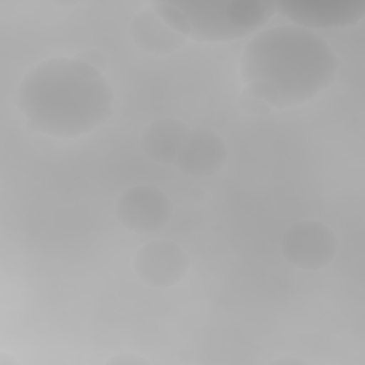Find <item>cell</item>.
<instances>
[{"label":"cell","instance_id":"obj_1","mask_svg":"<svg viewBox=\"0 0 365 365\" xmlns=\"http://www.w3.org/2000/svg\"><path fill=\"white\" fill-rule=\"evenodd\" d=\"M338 68L331 46L315 31L292 23L257 33L240 60L245 91L268 108L311 101L334 81Z\"/></svg>","mask_w":365,"mask_h":365},{"label":"cell","instance_id":"obj_2","mask_svg":"<svg viewBox=\"0 0 365 365\" xmlns=\"http://www.w3.org/2000/svg\"><path fill=\"white\" fill-rule=\"evenodd\" d=\"M114 94L100 68L83 57H51L20 81L16 104L31 131L78 137L113 113Z\"/></svg>","mask_w":365,"mask_h":365},{"label":"cell","instance_id":"obj_3","mask_svg":"<svg viewBox=\"0 0 365 365\" xmlns=\"http://www.w3.org/2000/svg\"><path fill=\"white\" fill-rule=\"evenodd\" d=\"M151 9L182 37L201 43L242 38L277 11L275 3L262 0L155 1Z\"/></svg>","mask_w":365,"mask_h":365},{"label":"cell","instance_id":"obj_4","mask_svg":"<svg viewBox=\"0 0 365 365\" xmlns=\"http://www.w3.org/2000/svg\"><path fill=\"white\" fill-rule=\"evenodd\" d=\"M338 241L331 228L319 221H301L289 225L281 240V252L294 267L319 269L336 254Z\"/></svg>","mask_w":365,"mask_h":365},{"label":"cell","instance_id":"obj_5","mask_svg":"<svg viewBox=\"0 0 365 365\" xmlns=\"http://www.w3.org/2000/svg\"><path fill=\"white\" fill-rule=\"evenodd\" d=\"M275 9L292 24L314 31L356 24L365 16V0H284Z\"/></svg>","mask_w":365,"mask_h":365},{"label":"cell","instance_id":"obj_6","mask_svg":"<svg viewBox=\"0 0 365 365\" xmlns=\"http://www.w3.org/2000/svg\"><path fill=\"white\" fill-rule=\"evenodd\" d=\"M173 205L167 194L151 185H135L124 191L115 202L118 221L135 232H154L171 217Z\"/></svg>","mask_w":365,"mask_h":365},{"label":"cell","instance_id":"obj_7","mask_svg":"<svg viewBox=\"0 0 365 365\" xmlns=\"http://www.w3.org/2000/svg\"><path fill=\"white\" fill-rule=\"evenodd\" d=\"M134 269L150 287H173L185 277L188 258L184 250L171 241H153L135 254Z\"/></svg>","mask_w":365,"mask_h":365},{"label":"cell","instance_id":"obj_8","mask_svg":"<svg viewBox=\"0 0 365 365\" xmlns=\"http://www.w3.org/2000/svg\"><path fill=\"white\" fill-rule=\"evenodd\" d=\"M227 160V147L222 138L205 128L188 131V135L175 160V165L188 175L207 177L218 173Z\"/></svg>","mask_w":365,"mask_h":365},{"label":"cell","instance_id":"obj_9","mask_svg":"<svg viewBox=\"0 0 365 365\" xmlns=\"http://www.w3.org/2000/svg\"><path fill=\"white\" fill-rule=\"evenodd\" d=\"M188 131L185 124L177 120H157L148 124L143 131V150L154 161L165 164L175 163Z\"/></svg>","mask_w":365,"mask_h":365},{"label":"cell","instance_id":"obj_10","mask_svg":"<svg viewBox=\"0 0 365 365\" xmlns=\"http://www.w3.org/2000/svg\"><path fill=\"white\" fill-rule=\"evenodd\" d=\"M130 33L140 48L155 54L174 51L185 41V37L173 30L153 9L134 17Z\"/></svg>","mask_w":365,"mask_h":365},{"label":"cell","instance_id":"obj_11","mask_svg":"<svg viewBox=\"0 0 365 365\" xmlns=\"http://www.w3.org/2000/svg\"><path fill=\"white\" fill-rule=\"evenodd\" d=\"M107 365H148V361L141 358V356H137V355H133V354H118L113 358H110L107 362Z\"/></svg>","mask_w":365,"mask_h":365},{"label":"cell","instance_id":"obj_12","mask_svg":"<svg viewBox=\"0 0 365 365\" xmlns=\"http://www.w3.org/2000/svg\"><path fill=\"white\" fill-rule=\"evenodd\" d=\"M272 364H281V365H297V364H301V365H305V361L298 359V358L285 356V358H279V359L272 361Z\"/></svg>","mask_w":365,"mask_h":365}]
</instances>
